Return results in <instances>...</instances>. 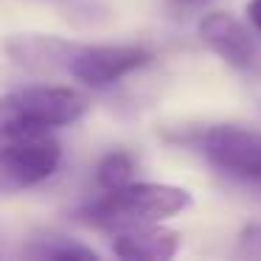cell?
Returning a JSON list of instances; mask_svg holds the SVG:
<instances>
[{
    "label": "cell",
    "instance_id": "obj_1",
    "mask_svg": "<svg viewBox=\"0 0 261 261\" xmlns=\"http://www.w3.org/2000/svg\"><path fill=\"white\" fill-rule=\"evenodd\" d=\"M191 205V194L166 182H126L113 191H101L79 208V219L96 230L118 233L138 225H158L182 214Z\"/></svg>",
    "mask_w": 261,
    "mask_h": 261
},
{
    "label": "cell",
    "instance_id": "obj_2",
    "mask_svg": "<svg viewBox=\"0 0 261 261\" xmlns=\"http://www.w3.org/2000/svg\"><path fill=\"white\" fill-rule=\"evenodd\" d=\"M90 101L70 85H25L0 96V132H54L73 126Z\"/></svg>",
    "mask_w": 261,
    "mask_h": 261
},
{
    "label": "cell",
    "instance_id": "obj_3",
    "mask_svg": "<svg viewBox=\"0 0 261 261\" xmlns=\"http://www.w3.org/2000/svg\"><path fill=\"white\" fill-rule=\"evenodd\" d=\"M62 166L54 132H0V197L48 182Z\"/></svg>",
    "mask_w": 261,
    "mask_h": 261
},
{
    "label": "cell",
    "instance_id": "obj_4",
    "mask_svg": "<svg viewBox=\"0 0 261 261\" xmlns=\"http://www.w3.org/2000/svg\"><path fill=\"white\" fill-rule=\"evenodd\" d=\"M152 62V51L143 45H82L73 42L65 59V70L79 85L104 90L121 82L124 76L146 68Z\"/></svg>",
    "mask_w": 261,
    "mask_h": 261
},
{
    "label": "cell",
    "instance_id": "obj_5",
    "mask_svg": "<svg viewBox=\"0 0 261 261\" xmlns=\"http://www.w3.org/2000/svg\"><path fill=\"white\" fill-rule=\"evenodd\" d=\"M202 152L219 171L239 180H261V132L219 124L202 135Z\"/></svg>",
    "mask_w": 261,
    "mask_h": 261
},
{
    "label": "cell",
    "instance_id": "obj_6",
    "mask_svg": "<svg viewBox=\"0 0 261 261\" xmlns=\"http://www.w3.org/2000/svg\"><path fill=\"white\" fill-rule=\"evenodd\" d=\"M197 34H199V40L205 42V48H211L219 59H225L233 70L247 73V70H253L255 62H258V51H255L253 37H250L247 29H244L236 17H230L227 12L205 14L197 25Z\"/></svg>",
    "mask_w": 261,
    "mask_h": 261
},
{
    "label": "cell",
    "instance_id": "obj_7",
    "mask_svg": "<svg viewBox=\"0 0 261 261\" xmlns=\"http://www.w3.org/2000/svg\"><path fill=\"white\" fill-rule=\"evenodd\" d=\"M180 250V233L158 225H138L113 233V253L126 261H166Z\"/></svg>",
    "mask_w": 261,
    "mask_h": 261
},
{
    "label": "cell",
    "instance_id": "obj_8",
    "mask_svg": "<svg viewBox=\"0 0 261 261\" xmlns=\"http://www.w3.org/2000/svg\"><path fill=\"white\" fill-rule=\"evenodd\" d=\"M70 45L62 37H14L6 42V54L31 73H62Z\"/></svg>",
    "mask_w": 261,
    "mask_h": 261
},
{
    "label": "cell",
    "instance_id": "obj_9",
    "mask_svg": "<svg viewBox=\"0 0 261 261\" xmlns=\"http://www.w3.org/2000/svg\"><path fill=\"white\" fill-rule=\"evenodd\" d=\"M132 177H135V160L124 149L107 152L96 166V186L101 191H113V188L126 186V182H132Z\"/></svg>",
    "mask_w": 261,
    "mask_h": 261
},
{
    "label": "cell",
    "instance_id": "obj_10",
    "mask_svg": "<svg viewBox=\"0 0 261 261\" xmlns=\"http://www.w3.org/2000/svg\"><path fill=\"white\" fill-rule=\"evenodd\" d=\"M25 253L31 258H48V261H73V258H98V253L93 247L82 242H73L68 236H45V239H37Z\"/></svg>",
    "mask_w": 261,
    "mask_h": 261
},
{
    "label": "cell",
    "instance_id": "obj_11",
    "mask_svg": "<svg viewBox=\"0 0 261 261\" xmlns=\"http://www.w3.org/2000/svg\"><path fill=\"white\" fill-rule=\"evenodd\" d=\"M239 255L261 258V222H247L239 233Z\"/></svg>",
    "mask_w": 261,
    "mask_h": 261
},
{
    "label": "cell",
    "instance_id": "obj_12",
    "mask_svg": "<svg viewBox=\"0 0 261 261\" xmlns=\"http://www.w3.org/2000/svg\"><path fill=\"white\" fill-rule=\"evenodd\" d=\"M247 20L253 23V29L261 34V0H250L247 3Z\"/></svg>",
    "mask_w": 261,
    "mask_h": 261
},
{
    "label": "cell",
    "instance_id": "obj_13",
    "mask_svg": "<svg viewBox=\"0 0 261 261\" xmlns=\"http://www.w3.org/2000/svg\"><path fill=\"white\" fill-rule=\"evenodd\" d=\"M188 3H194V0H188Z\"/></svg>",
    "mask_w": 261,
    "mask_h": 261
}]
</instances>
